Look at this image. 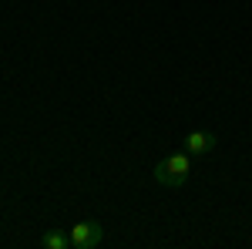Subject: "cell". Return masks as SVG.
Masks as SVG:
<instances>
[{
  "label": "cell",
  "instance_id": "obj_1",
  "mask_svg": "<svg viewBox=\"0 0 252 249\" xmlns=\"http://www.w3.org/2000/svg\"><path fill=\"white\" fill-rule=\"evenodd\" d=\"M158 185H168V189H178V185H185L189 182V175H192V155L189 152H175L168 158H161L155 169H152Z\"/></svg>",
  "mask_w": 252,
  "mask_h": 249
},
{
  "label": "cell",
  "instance_id": "obj_2",
  "mask_svg": "<svg viewBox=\"0 0 252 249\" xmlns=\"http://www.w3.org/2000/svg\"><path fill=\"white\" fill-rule=\"evenodd\" d=\"M67 236H71V246L74 249H94L104 232H101V222H94V219H81V222H74V226L67 229Z\"/></svg>",
  "mask_w": 252,
  "mask_h": 249
},
{
  "label": "cell",
  "instance_id": "obj_3",
  "mask_svg": "<svg viewBox=\"0 0 252 249\" xmlns=\"http://www.w3.org/2000/svg\"><path fill=\"white\" fill-rule=\"evenodd\" d=\"M215 145H219V135H212V132H189L182 138V148L189 155H209Z\"/></svg>",
  "mask_w": 252,
  "mask_h": 249
},
{
  "label": "cell",
  "instance_id": "obj_4",
  "mask_svg": "<svg viewBox=\"0 0 252 249\" xmlns=\"http://www.w3.org/2000/svg\"><path fill=\"white\" fill-rule=\"evenodd\" d=\"M40 246H44V249H67V246H71V236H64L61 229H51V232L40 236Z\"/></svg>",
  "mask_w": 252,
  "mask_h": 249
}]
</instances>
